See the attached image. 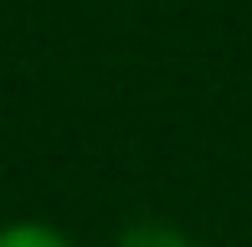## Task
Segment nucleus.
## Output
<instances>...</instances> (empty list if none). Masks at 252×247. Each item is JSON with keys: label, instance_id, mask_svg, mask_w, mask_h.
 <instances>
[{"label": "nucleus", "instance_id": "f257e3e1", "mask_svg": "<svg viewBox=\"0 0 252 247\" xmlns=\"http://www.w3.org/2000/svg\"><path fill=\"white\" fill-rule=\"evenodd\" d=\"M119 247H196V242L186 232H175V227H159V221H134L119 237Z\"/></svg>", "mask_w": 252, "mask_h": 247}, {"label": "nucleus", "instance_id": "f03ea898", "mask_svg": "<svg viewBox=\"0 0 252 247\" xmlns=\"http://www.w3.org/2000/svg\"><path fill=\"white\" fill-rule=\"evenodd\" d=\"M0 247H72L57 227H41V221H16V227L0 232Z\"/></svg>", "mask_w": 252, "mask_h": 247}]
</instances>
